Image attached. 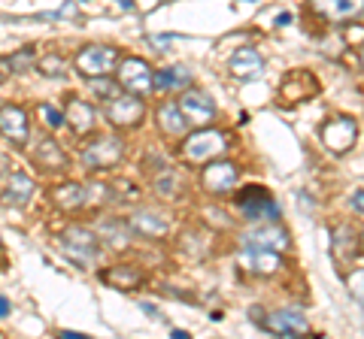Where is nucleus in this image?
Masks as SVG:
<instances>
[{
    "instance_id": "nucleus-2",
    "label": "nucleus",
    "mask_w": 364,
    "mask_h": 339,
    "mask_svg": "<svg viewBox=\"0 0 364 339\" xmlns=\"http://www.w3.org/2000/svg\"><path fill=\"white\" fill-rule=\"evenodd\" d=\"M58 248L76 267H91L100 255V245L95 240V233L85 230V228H67L61 233V240H58Z\"/></svg>"
},
{
    "instance_id": "nucleus-14",
    "label": "nucleus",
    "mask_w": 364,
    "mask_h": 339,
    "mask_svg": "<svg viewBox=\"0 0 364 339\" xmlns=\"http://www.w3.org/2000/svg\"><path fill=\"white\" fill-rule=\"evenodd\" d=\"M264 324L270 327L273 333H279V336H304L306 333V318H304V312H298V309L273 312Z\"/></svg>"
},
{
    "instance_id": "nucleus-10",
    "label": "nucleus",
    "mask_w": 364,
    "mask_h": 339,
    "mask_svg": "<svg viewBox=\"0 0 364 339\" xmlns=\"http://www.w3.org/2000/svg\"><path fill=\"white\" fill-rule=\"evenodd\" d=\"M261 70H264V61H261V55L255 49H237L231 55V61H228V73H231L234 79H240V82H252V79L261 76Z\"/></svg>"
},
{
    "instance_id": "nucleus-29",
    "label": "nucleus",
    "mask_w": 364,
    "mask_h": 339,
    "mask_svg": "<svg viewBox=\"0 0 364 339\" xmlns=\"http://www.w3.org/2000/svg\"><path fill=\"white\" fill-rule=\"evenodd\" d=\"M58 339H88V336H82V333H70V330H61Z\"/></svg>"
},
{
    "instance_id": "nucleus-22",
    "label": "nucleus",
    "mask_w": 364,
    "mask_h": 339,
    "mask_svg": "<svg viewBox=\"0 0 364 339\" xmlns=\"http://www.w3.org/2000/svg\"><path fill=\"white\" fill-rule=\"evenodd\" d=\"M55 203L64 209H82L85 206V185H61V188H55Z\"/></svg>"
},
{
    "instance_id": "nucleus-9",
    "label": "nucleus",
    "mask_w": 364,
    "mask_h": 339,
    "mask_svg": "<svg viewBox=\"0 0 364 339\" xmlns=\"http://www.w3.org/2000/svg\"><path fill=\"white\" fill-rule=\"evenodd\" d=\"M143 116H146L143 100H136L131 94H119L107 104V118L112 124H119V128H136L143 121Z\"/></svg>"
},
{
    "instance_id": "nucleus-7",
    "label": "nucleus",
    "mask_w": 364,
    "mask_h": 339,
    "mask_svg": "<svg viewBox=\"0 0 364 339\" xmlns=\"http://www.w3.org/2000/svg\"><path fill=\"white\" fill-rule=\"evenodd\" d=\"M122 140L119 137H95L91 143L82 145V164L88 167H112V164H119L122 161Z\"/></svg>"
},
{
    "instance_id": "nucleus-19",
    "label": "nucleus",
    "mask_w": 364,
    "mask_h": 339,
    "mask_svg": "<svg viewBox=\"0 0 364 339\" xmlns=\"http://www.w3.org/2000/svg\"><path fill=\"white\" fill-rule=\"evenodd\" d=\"M191 82V76L186 67H164V70H158L155 73V88L158 91H170V88H186Z\"/></svg>"
},
{
    "instance_id": "nucleus-23",
    "label": "nucleus",
    "mask_w": 364,
    "mask_h": 339,
    "mask_svg": "<svg viewBox=\"0 0 364 339\" xmlns=\"http://www.w3.org/2000/svg\"><path fill=\"white\" fill-rule=\"evenodd\" d=\"M100 236L112 245V248H124L128 245V224H122V221H116V218H109V221H100Z\"/></svg>"
},
{
    "instance_id": "nucleus-28",
    "label": "nucleus",
    "mask_w": 364,
    "mask_h": 339,
    "mask_svg": "<svg viewBox=\"0 0 364 339\" xmlns=\"http://www.w3.org/2000/svg\"><path fill=\"white\" fill-rule=\"evenodd\" d=\"M40 116L49 121V128H61V124H64V112L55 109V106H40Z\"/></svg>"
},
{
    "instance_id": "nucleus-1",
    "label": "nucleus",
    "mask_w": 364,
    "mask_h": 339,
    "mask_svg": "<svg viewBox=\"0 0 364 339\" xmlns=\"http://www.w3.org/2000/svg\"><path fill=\"white\" fill-rule=\"evenodd\" d=\"M237 206L243 209V216L249 221H261V224H273L279 221V203L270 197L267 188L261 185H249L237 191Z\"/></svg>"
},
{
    "instance_id": "nucleus-24",
    "label": "nucleus",
    "mask_w": 364,
    "mask_h": 339,
    "mask_svg": "<svg viewBox=\"0 0 364 339\" xmlns=\"http://www.w3.org/2000/svg\"><path fill=\"white\" fill-rule=\"evenodd\" d=\"M33 64V49H21L16 55H9V58H0V76H13V73H21L28 70V67Z\"/></svg>"
},
{
    "instance_id": "nucleus-31",
    "label": "nucleus",
    "mask_w": 364,
    "mask_h": 339,
    "mask_svg": "<svg viewBox=\"0 0 364 339\" xmlns=\"http://www.w3.org/2000/svg\"><path fill=\"white\" fill-rule=\"evenodd\" d=\"M352 206H355V212H361V191H355V200H352Z\"/></svg>"
},
{
    "instance_id": "nucleus-32",
    "label": "nucleus",
    "mask_w": 364,
    "mask_h": 339,
    "mask_svg": "<svg viewBox=\"0 0 364 339\" xmlns=\"http://www.w3.org/2000/svg\"><path fill=\"white\" fill-rule=\"evenodd\" d=\"M173 339H191L188 333H182V330H173Z\"/></svg>"
},
{
    "instance_id": "nucleus-3",
    "label": "nucleus",
    "mask_w": 364,
    "mask_h": 339,
    "mask_svg": "<svg viewBox=\"0 0 364 339\" xmlns=\"http://www.w3.org/2000/svg\"><path fill=\"white\" fill-rule=\"evenodd\" d=\"M119 58V49L112 46H82L76 55V70L88 79H104L107 73L116 70Z\"/></svg>"
},
{
    "instance_id": "nucleus-6",
    "label": "nucleus",
    "mask_w": 364,
    "mask_h": 339,
    "mask_svg": "<svg viewBox=\"0 0 364 339\" xmlns=\"http://www.w3.org/2000/svg\"><path fill=\"white\" fill-rule=\"evenodd\" d=\"M179 116L186 118L188 128H207V124L215 118V104L203 94V91H186L179 100H173Z\"/></svg>"
},
{
    "instance_id": "nucleus-4",
    "label": "nucleus",
    "mask_w": 364,
    "mask_h": 339,
    "mask_svg": "<svg viewBox=\"0 0 364 339\" xmlns=\"http://www.w3.org/2000/svg\"><path fill=\"white\" fill-rule=\"evenodd\" d=\"M119 82H122V88H128L131 97L140 100L155 91V70L143 58H128V61H122Z\"/></svg>"
},
{
    "instance_id": "nucleus-8",
    "label": "nucleus",
    "mask_w": 364,
    "mask_h": 339,
    "mask_svg": "<svg viewBox=\"0 0 364 339\" xmlns=\"http://www.w3.org/2000/svg\"><path fill=\"white\" fill-rule=\"evenodd\" d=\"M243 248H264V252L279 255L282 248H289V233L279 224H255L243 233Z\"/></svg>"
},
{
    "instance_id": "nucleus-11",
    "label": "nucleus",
    "mask_w": 364,
    "mask_h": 339,
    "mask_svg": "<svg viewBox=\"0 0 364 339\" xmlns=\"http://www.w3.org/2000/svg\"><path fill=\"white\" fill-rule=\"evenodd\" d=\"M0 133H4L6 140H13L16 145H25V143H28V133H31L25 109L13 106V104L0 109Z\"/></svg>"
},
{
    "instance_id": "nucleus-5",
    "label": "nucleus",
    "mask_w": 364,
    "mask_h": 339,
    "mask_svg": "<svg viewBox=\"0 0 364 339\" xmlns=\"http://www.w3.org/2000/svg\"><path fill=\"white\" fill-rule=\"evenodd\" d=\"M225 149H228V140L215 128H203L182 143V155L188 161H210V157H219Z\"/></svg>"
},
{
    "instance_id": "nucleus-18",
    "label": "nucleus",
    "mask_w": 364,
    "mask_h": 339,
    "mask_svg": "<svg viewBox=\"0 0 364 339\" xmlns=\"http://www.w3.org/2000/svg\"><path fill=\"white\" fill-rule=\"evenodd\" d=\"M33 161H37V167H43V170H61L67 164V157L55 140H40L37 152H33Z\"/></svg>"
},
{
    "instance_id": "nucleus-25",
    "label": "nucleus",
    "mask_w": 364,
    "mask_h": 339,
    "mask_svg": "<svg viewBox=\"0 0 364 339\" xmlns=\"http://www.w3.org/2000/svg\"><path fill=\"white\" fill-rule=\"evenodd\" d=\"M158 121H161V128L167 133H186L188 130V124H186V118L179 116L176 104H164L161 109H158Z\"/></svg>"
},
{
    "instance_id": "nucleus-20",
    "label": "nucleus",
    "mask_w": 364,
    "mask_h": 339,
    "mask_svg": "<svg viewBox=\"0 0 364 339\" xmlns=\"http://www.w3.org/2000/svg\"><path fill=\"white\" fill-rule=\"evenodd\" d=\"M131 230H140V233H149V236H161L167 230V221L161 216H155V212H134L131 221H128Z\"/></svg>"
},
{
    "instance_id": "nucleus-17",
    "label": "nucleus",
    "mask_w": 364,
    "mask_h": 339,
    "mask_svg": "<svg viewBox=\"0 0 364 339\" xmlns=\"http://www.w3.org/2000/svg\"><path fill=\"white\" fill-rule=\"evenodd\" d=\"M33 197V182L28 173H13L9 176V185L4 191V200L6 203H16V206H25V203Z\"/></svg>"
},
{
    "instance_id": "nucleus-21",
    "label": "nucleus",
    "mask_w": 364,
    "mask_h": 339,
    "mask_svg": "<svg viewBox=\"0 0 364 339\" xmlns=\"http://www.w3.org/2000/svg\"><path fill=\"white\" fill-rule=\"evenodd\" d=\"M100 279H104L107 285H112V288H122V291H131L134 285H140L143 282V276L136 273L134 267H112L109 273H104Z\"/></svg>"
},
{
    "instance_id": "nucleus-30",
    "label": "nucleus",
    "mask_w": 364,
    "mask_h": 339,
    "mask_svg": "<svg viewBox=\"0 0 364 339\" xmlns=\"http://www.w3.org/2000/svg\"><path fill=\"white\" fill-rule=\"evenodd\" d=\"M4 315H9V303H6V297H0V318Z\"/></svg>"
},
{
    "instance_id": "nucleus-27",
    "label": "nucleus",
    "mask_w": 364,
    "mask_h": 339,
    "mask_svg": "<svg viewBox=\"0 0 364 339\" xmlns=\"http://www.w3.org/2000/svg\"><path fill=\"white\" fill-rule=\"evenodd\" d=\"M91 88H95L97 94H104L107 97V104L112 97H119V85L116 82H104V79H91Z\"/></svg>"
},
{
    "instance_id": "nucleus-16",
    "label": "nucleus",
    "mask_w": 364,
    "mask_h": 339,
    "mask_svg": "<svg viewBox=\"0 0 364 339\" xmlns=\"http://www.w3.org/2000/svg\"><path fill=\"white\" fill-rule=\"evenodd\" d=\"M64 124H70L76 133H88L91 128H95V109H91L85 100L70 97V104H67V109H64Z\"/></svg>"
},
{
    "instance_id": "nucleus-12",
    "label": "nucleus",
    "mask_w": 364,
    "mask_h": 339,
    "mask_svg": "<svg viewBox=\"0 0 364 339\" xmlns=\"http://www.w3.org/2000/svg\"><path fill=\"white\" fill-rule=\"evenodd\" d=\"M237 167L228 164V161H215L203 170V188L213 191V194H225V191H231L237 185Z\"/></svg>"
},
{
    "instance_id": "nucleus-13",
    "label": "nucleus",
    "mask_w": 364,
    "mask_h": 339,
    "mask_svg": "<svg viewBox=\"0 0 364 339\" xmlns=\"http://www.w3.org/2000/svg\"><path fill=\"white\" fill-rule=\"evenodd\" d=\"M240 264L249 269V273H258V276H273L277 269H282V257L264 252V248H243L240 252Z\"/></svg>"
},
{
    "instance_id": "nucleus-26",
    "label": "nucleus",
    "mask_w": 364,
    "mask_h": 339,
    "mask_svg": "<svg viewBox=\"0 0 364 339\" xmlns=\"http://www.w3.org/2000/svg\"><path fill=\"white\" fill-rule=\"evenodd\" d=\"M37 67H40V73H46V76H64V70H67V61L61 58V55H46V58H40L37 61Z\"/></svg>"
},
{
    "instance_id": "nucleus-15",
    "label": "nucleus",
    "mask_w": 364,
    "mask_h": 339,
    "mask_svg": "<svg viewBox=\"0 0 364 339\" xmlns=\"http://www.w3.org/2000/svg\"><path fill=\"white\" fill-rule=\"evenodd\" d=\"M325 143H328V149L331 152H346L352 143H355V121L352 118H337V121H331L325 128Z\"/></svg>"
}]
</instances>
